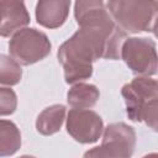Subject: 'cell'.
<instances>
[{"mask_svg": "<svg viewBox=\"0 0 158 158\" xmlns=\"http://www.w3.org/2000/svg\"><path fill=\"white\" fill-rule=\"evenodd\" d=\"M21 147V133L17 126L9 120L0 121V156L15 154Z\"/></svg>", "mask_w": 158, "mask_h": 158, "instance_id": "12", "label": "cell"}, {"mask_svg": "<svg viewBox=\"0 0 158 158\" xmlns=\"http://www.w3.org/2000/svg\"><path fill=\"white\" fill-rule=\"evenodd\" d=\"M136 147V131L123 122L110 123L104 133L101 146L85 152L84 157H131Z\"/></svg>", "mask_w": 158, "mask_h": 158, "instance_id": "5", "label": "cell"}, {"mask_svg": "<svg viewBox=\"0 0 158 158\" xmlns=\"http://www.w3.org/2000/svg\"><path fill=\"white\" fill-rule=\"evenodd\" d=\"M70 0H38L36 5L37 23L46 28H58L68 19Z\"/></svg>", "mask_w": 158, "mask_h": 158, "instance_id": "9", "label": "cell"}, {"mask_svg": "<svg viewBox=\"0 0 158 158\" xmlns=\"http://www.w3.org/2000/svg\"><path fill=\"white\" fill-rule=\"evenodd\" d=\"M121 95L126 104L128 118L135 122H141V111L143 106L148 101L158 99V80L138 75L122 86Z\"/></svg>", "mask_w": 158, "mask_h": 158, "instance_id": "6", "label": "cell"}, {"mask_svg": "<svg viewBox=\"0 0 158 158\" xmlns=\"http://www.w3.org/2000/svg\"><path fill=\"white\" fill-rule=\"evenodd\" d=\"M152 32H153V33H154V36L158 38V17H157V20H156V22H154V25H153Z\"/></svg>", "mask_w": 158, "mask_h": 158, "instance_id": "16", "label": "cell"}, {"mask_svg": "<svg viewBox=\"0 0 158 158\" xmlns=\"http://www.w3.org/2000/svg\"><path fill=\"white\" fill-rule=\"evenodd\" d=\"M67 115V109L62 104H54L46 107L36 120V130L43 136H51L57 133Z\"/></svg>", "mask_w": 158, "mask_h": 158, "instance_id": "10", "label": "cell"}, {"mask_svg": "<svg viewBox=\"0 0 158 158\" xmlns=\"http://www.w3.org/2000/svg\"><path fill=\"white\" fill-rule=\"evenodd\" d=\"M107 9L126 33L149 32L158 17V0H109Z\"/></svg>", "mask_w": 158, "mask_h": 158, "instance_id": "2", "label": "cell"}, {"mask_svg": "<svg viewBox=\"0 0 158 158\" xmlns=\"http://www.w3.org/2000/svg\"><path fill=\"white\" fill-rule=\"evenodd\" d=\"M9 52L21 65H31L51 53V42L46 33L36 28L23 27L12 35Z\"/></svg>", "mask_w": 158, "mask_h": 158, "instance_id": "3", "label": "cell"}, {"mask_svg": "<svg viewBox=\"0 0 158 158\" xmlns=\"http://www.w3.org/2000/svg\"><path fill=\"white\" fill-rule=\"evenodd\" d=\"M17 106V96L10 88L2 86L0 89V114L1 116L11 115Z\"/></svg>", "mask_w": 158, "mask_h": 158, "instance_id": "14", "label": "cell"}, {"mask_svg": "<svg viewBox=\"0 0 158 158\" xmlns=\"http://www.w3.org/2000/svg\"><path fill=\"white\" fill-rule=\"evenodd\" d=\"M100 98L99 89L93 84L75 83L67 94V101L73 109H89L93 107Z\"/></svg>", "mask_w": 158, "mask_h": 158, "instance_id": "11", "label": "cell"}, {"mask_svg": "<svg viewBox=\"0 0 158 158\" xmlns=\"http://www.w3.org/2000/svg\"><path fill=\"white\" fill-rule=\"evenodd\" d=\"M1 4V37H9L30 23V15L25 0H0Z\"/></svg>", "mask_w": 158, "mask_h": 158, "instance_id": "8", "label": "cell"}, {"mask_svg": "<svg viewBox=\"0 0 158 158\" xmlns=\"http://www.w3.org/2000/svg\"><path fill=\"white\" fill-rule=\"evenodd\" d=\"M67 132L79 143H94L104 132L100 115L89 109H72L67 115Z\"/></svg>", "mask_w": 158, "mask_h": 158, "instance_id": "7", "label": "cell"}, {"mask_svg": "<svg viewBox=\"0 0 158 158\" xmlns=\"http://www.w3.org/2000/svg\"><path fill=\"white\" fill-rule=\"evenodd\" d=\"M121 58L139 77H151L158 73L157 46L148 37L126 38L121 48Z\"/></svg>", "mask_w": 158, "mask_h": 158, "instance_id": "4", "label": "cell"}, {"mask_svg": "<svg viewBox=\"0 0 158 158\" xmlns=\"http://www.w3.org/2000/svg\"><path fill=\"white\" fill-rule=\"evenodd\" d=\"M57 56L68 84L89 79L93 75V63L100 58L116 60L110 42L100 33L83 27L62 43Z\"/></svg>", "mask_w": 158, "mask_h": 158, "instance_id": "1", "label": "cell"}, {"mask_svg": "<svg viewBox=\"0 0 158 158\" xmlns=\"http://www.w3.org/2000/svg\"><path fill=\"white\" fill-rule=\"evenodd\" d=\"M141 121H144L149 128L158 132V99H153L143 106L141 111Z\"/></svg>", "mask_w": 158, "mask_h": 158, "instance_id": "15", "label": "cell"}, {"mask_svg": "<svg viewBox=\"0 0 158 158\" xmlns=\"http://www.w3.org/2000/svg\"><path fill=\"white\" fill-rule=\"evenodd\" d=\"M21 64L16 62L11 56H0V83L1 85L12 86L20 83L22 78Z\"/></svg>", "mask_w": 158, "mask_h": 158, "instance_id": "13", "label": "cell"}]
</instances>
